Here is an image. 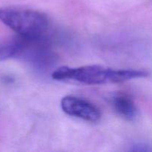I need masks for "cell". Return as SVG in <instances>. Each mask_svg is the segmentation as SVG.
Listing matches in <instances>:
<instances>
[{"label": "cell", "instance_id": "obj_1", "mask_svg": "<svg viewBox=\"0 0 152 152\" xmlns=\"http://www.w3.org/2000/svg\"><path fill=\"white\" fill-rule=\"evenodd\" d=\"M148 76V72L142 70H115L93 65L77 68L60 67L52 74V78L56 80H71L86 85H99L120 83Z\"/></svg>", "mask_w": 152, "mask_h": 152}, {"label": "cell", "instance_id": "obj_3", "mask_svg": "<svg viewBox=\"0 0 152 152\" xmlns=\"http://www.w3.org/2000/svg\"><path fill=\"white\" fill-rule=\"evenodd\" d=\"M61 108L68 115L88 122H97L101 117L99 108L89 101L74 96H66L61 100Z\"/></svg>", "mask_w": 152, "mask_h": 152}, {"label": "cell", "instance_id": "obj_5", "mask_svg": "<svg viewBox=\"0 0 152 152\" xmlns=\"http://www.w3.org/2000/svg\"><path fill=\"white\" fill-rule=\"evenodd\" d=\"M23 38L18 35L13 39L0 42V62L13 58H18L22 51Z\"/></svg>", "mask_w": 152, "mask_h": 152}, {"label": "cell", "instance_id": "obj_4", "mask_svg": "<svg viewBox=\"0 0 152 152\" xmlns=\"http://www.w3.org/2000/svg\"><path fill=\"white\" fill-rule=\"evenodd\" d=\"M112 105L116 112L127 120H133L137 116V109L129 96L118 94L112 98Z\"/></svg>", "mask_w": 152, "mask_h": 152}, {"label": "cell", "instance_id": "obj_2", "mask_svg": "<svg viewBox=\"0 0 152 152\" xmlns=\"http://www.w3.org/2000/svg\"><path fill=\"white\" fill-rule=\"evenodd\" d=\"M0 21L18 35L28 38L43 37L49 27L48 16L31 9L1 7Z\"/></svg>", "mask_w": 152, "mask_h": 152}]
</instances>
